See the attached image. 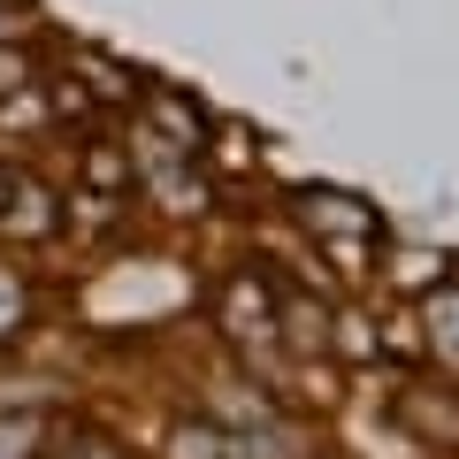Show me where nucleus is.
<instances>
[{
  "mask_svg": "<svg viewBox=\"0 0 459 459\" xmlns=\"http://www.w3.org/2000/svg\"><path fill=\"white\" fill-rule=\"evenodd\" d=\"M0 192H8V177H0Z\"/></svg>",
  "mask_w": 459,
  "mask_h": 459,
  "instance_id": "obj_1",
  "label": "nucleus"
}]
</instances>
